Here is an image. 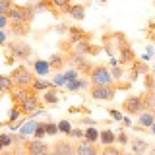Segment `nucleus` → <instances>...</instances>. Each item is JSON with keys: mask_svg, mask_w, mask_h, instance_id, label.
<instances>
[{"mask_svg": "<svg viewBox=\"0 0 155 155\" xmlns=\"http://www.w3.org/2000/svg\"><path fill=\"white\" fill-rule=\"evenodd\" d=\"M89 84L91 87H105V85H114V78L110 74V70L103 64L93 66V70L89 72Z\"/></svg>", "mask_w": 155, "mask_h": 155, "instance_id": "f257e3e1", "label": "nucleus"}, {"mask_svg": "<svg viewBox=\"0 0 155 155\" xmlns=\"http://www.w3.org/2000/svg\"><path fill=\"white\" fill-rule=\"evenodd\" d=\"M10 78H12V81H14L16 87H31L33 81L37 80V74L31 72L25 66H16L12 70V74H10Z\"/></svg>", "mask_w": 155, "mask_h": 155, "instance_id": "f03ea898", "label": "nucleus"}, {"mask_svg": "<svg viewBox=\"0 0 155 155\" xmlns=\"http://www.w3.org/2000/svg\"><path fill=\"white\" fill-rule=\"evenodd\" d=\"M122 110L130 116H140L145 110V99L143 95H130L122 101Z\"/></svg>", "mask_w": 155, "mask_h": 155, "instance_id": "7ed1b4c3", "label": "nucleus"}, {"mask_svg": "<svg viewBox=\"0 0 155 155\" xmlns=\"http://www.w3.org/2000/svg\"><path fill=\"white\" fill-rule=\"evenodd\" d=\"M33 18H35V10L31 6H14L8 14L10 21H16V23H31Z\"/></svg>", "mask_w": 155, "mask_h": 155, "instance_id": "20e7f679", "label": "nucleus"}, {"mask_svg": "<svg viewBox=\"0 0 155 155\" xmlns=\"http://www.w3.org/2000/svg\"><path fill=\"white\" fill-rule=\"evenodd\" d=\"M18 109L21 110V114H33L37 110H41V101L37 97V91L29 87V93L23 97V101L18 105Z\"/></svg>", "mask_w": 155, "mask_h": 155, "instance_id": "39448f33", "label": "nucleus"}, {"mask_svg": "<svg viewBox=\"0 0 155 155\" xmlns=\"http://www.w3.org/2000/svg\"><path fill=\"white\" fill-rule=\"evenodd\" d=\"M23 149H25V155H52V147L41 140H25Z\"/></svg>", "mask_w": 155, "mask_h": 155, "instance_id": "423d86ee", "label": "nucleus"}, {"mask_svg": "<svg viewBox=\"0 0 155 155\" xmlns=\"http://www.w3.org/2000/svg\"><path fill=\"white\" fill-rule=\"evenodd\" d=\"M68 64H72L78 72H84V74H87V76H89V72L93 70V64L87 60V56L78 54V52H74V51L68 52Z\"/></svg>", "mask_w": 155, "mask_h": 155, "instance_id": "0eeeda50", "label": "nucleus"}, {"mask_svg": "<svg viewBox=\"0 0 155 155\" xmlns=\"http://www.w3.org/2000/svg\"><path fill=\"white\" fill-rule=\"evenodd\" d=\"M10 54L19 58V60H27L29 56H31V47L27 45V43L23 41H18V39H14L12 43H10Z\"/></svg>", "mask_w": 155, "mask_h": 155, "instance_id": "6e6552de", "label": "nucleus"}, {"mask_svg": "<svg viewBox=\"0 0 155 155\" xmlns=\"http://www.w3.org/2000/svg\"><path fill=\"white\" fill-rule=\"evenodd\" d=\"M116 85H105V87H91L89 95L97 101H113L116 95Z\"/></svg>", "mask_w": 155, "mask_h": 155, "instance_id": "1a4fd4ad", "label": "nucleus"}, {"mask_svg": "<svg viewBox=\"0 0 155 155\" xmlns=\"http://www.w3.org/2000/svg\"><path fill=\"white\" fill-rule=\"evenodd\" d=\"M52 155H76V145H72L68 140H56L52 145Z\"/></svg>", "mask_w": 155, "mask_h": 155, "instance_id": "9d476101", "label": "nucleus"}, {"mask_svg": "<svg viewBox=\"0 0 155 155\" xmlns=\"http://www.w3.org/2000/svg\"><path fill=\"white\" fill-rule=\"evenodd\" d=\"M76 155H101V149L97 147V143H89L84 140L76 145Z\"/></svg>", "mask_w": 155, "mask_h": 155, "instance_id": "9b49d317", "label": "nucleus"}, {"mask_svg": "<svg viewBox=\"0 0 155 155\" xmlns=\"http://www.w3.org/2000/svg\"><path fill=\"white\" fill-rule=\"evenodd\" d=\"M48 64H51V70L60 72L68 64V54H64V52H54V54H51V58H48Z\"/></svg>", "mask_w": 155, "mask_h": 155, "instance_id": "f8f14e48", "label": "nucleus"}, {"mask_svg": "<svg viewBox=\"0 0 155 155\" xmlns=\"http://www.w3.org/2000/svg\"><path fill=\"white\" fill-rule=\"evenodd\" d=\"M118 48H120V64H130V62H136V52L132 51V47H130L128 43H122Z\"/></svg>", "mask_w": 155, "mask_h": 155, "instance_id": "ddd939ff", "label": "nucleus"}, {"mask_svg": "<svg viewBox=\"0 0 155 155\" xmlns=\"http://www.w3.org/2000/svg\"><path fill=\"white\" fill-rule=\"evenodd\" d=\"M68 16H72L74 19H78V21H81V19L85 18V6L84 4H70L66 10Z\"/></svg>", "mask_w": 155, "mask_h": 155, "instance_id": "4468645a", "label": "nucleus"}, {"mask_svg": "<svg viewBox=\"0 0 155 155\" xmlns=\"http://www.w3.org/2000/svg\"><path fill=\"white\" fill-rule=\"evenodd\" d=\"M138 124L143 126V128H151L155 124V116H153L151 110H143V113L138 116Z\"/></svg>", "mask_w": 155, "mask_h": 155, "instance_id": "2eb2a0df", "label": "nucleus"}, {"mask_svg": "<svg viewBox=\"0 0 155 155\" xmlns=\"http://www.w3.org/2000/svg\"><path fill=\"white\" fill-rule=\"evenodd\" d=\"M10 29H12L14 37H25L29 33V25L27 23H16V21H10Z\"/></svg>", "mask_w": 155, "mask_h": 155, "instance_id": "dca6fc26", "label": "nucleus"}, {"mask_svg": "<svg viewBox=\"0 0 155 155\" xmlns=\"http://www.w3.org/2000/svg\"><path fill=\"white\" fill-rule=\"evenodd\" d=\"M99 142L103 145H114L116 134L113 132V130H103V132H99Z\"/></svg>", "mask_w": 155, "mask_h": 155, "instance_id": "f3484780", "label": "nucleus"}, {"mask_svg": "<svg viewBox=\"0 0 155 155\" xmlns=\"http://www.w3.org/2000/svg\"><path fill=\"white\" fill-rule=\"evenodd\" d=\"M14 89H16V85H14L12 78L0 74V91H2V93H12Z\"/></svg>", "mask_w": 155, "mask_h": 155, "instance_id": "a211bd4d", "label": "nucleus"}, {"mask_svg": "<svg viewBox=\"0 0 155 155\" xmlns=\"http://www.w3.org/2000/svg\"><path fill=\"white\" fill-rule=\"evenodd\" d=\"M33 68H35L37 76H45V74H48V70H51V64H48V60H35L33 62Z\"/></svg>", "mask_w": 155, "mask_h": 155, "instance_id": "6ab92c4d", "label": "nucleus"}, {"mask_svg": "<svg viewBox=\"0 0 155 155\" xmlns=\"http://www.w3.org/2000/svg\"><path fill=\"white\" fill-rule=\"evenodd\" d=\"M52 87H54V84H51V81H45V80H41V78H37V80L33 81L31 89H35L37 93H39V91H47V89H52Z\"/></svg>", "mask_w": 155, "mask_h": 155, "instance_id": "aec40b11", "label": "nucleus"}, {"mask_svg": "<svg viewBox=\"0 0 155 155\" xmlns=\"http://www.w3.org/2000/svg\"><path fill=\"white\" fill-rule=\"evenodd\" d=\"M147 151V143L143 142V140H134L132 142V153L134 155H143Z\"/></svg>", "mask_w": 155, "mask_h": 155, "instance_id": "412c9836", "label": "nucleus"}, {"mask_svg": "<svg viewBox=\"0 0 155 155\" xmlns=\"http://www.w3.org/2000/svg\"><path fill=\"white\" fill-rule=\"evenodd\" d=\"M143 99H145V110H155V91H147L143 93Z\"/></svg>", "mask_w": 155, "mask_h": 155, "instance_id": "4be33fe9", "label": "nucleus"}, {"mask_svg": "<svg viewBox=\"0 0 155 155\" xmlns=\"http://www.w3.org/2000/svg\"><path fill=\"white\" fill-rule=\"evenodd\" d=\"M84 138H85V142H89V143H97L99 142V132H97L95 128H87Z\"/></svg>", "mask_w": 155, "mask_h": 155, "instance_id": "5701e85b", "label": "nucleus"}, {"mask_svg": "<svg viewBox=\"0 0 155 155\" xmlns=\"http://www.w3.org/2000/svg\"><path fill=\"white\" fill-rule=\"evenodd\" d=\"M45 136H47V122H37V128H35V132H33V138L41 140V138H45Z\"/></svg>", "mask_w": 155, "mask_h": 155, "instance_id": "b1692460", "label": "nucleus"}, {"mask_svg": "<svg viewBox=\"0 0 155 155\" xmlns=\"http://www.w3.org/2000/svg\"><path fill=\"white\" fill-rule=\"evenodd\" d=\"M101 155H124V153H122V149H118L116 145H103Z\"/></svg>", "mask_w": 155, "mask_h": 155, "instance_id": "393cba45", "label": "nucleus"}, {"mask_svg": "<svg viewBox=\"0 0 155 155\" xmlns=\"http://www.w3.org/2000/svg\"><path fill=\"white\" fill-rule=\"evenodd\" d=\"M143 85H145V91H155V78H153V74H145L143 76Z\"/></svg>", "mask_w": 155, "mask_h": 155, "instance_id": "a878e982", "label": "nucleus"}, {"mask_svg": "<svg viewBox=\"0 0 155 155\" xmlns=\"http://www.w3.org/2000/svg\"><path fill=\"white\" fill-rule=\"evenodd\" d=\"M43 101L48 105H52V103H58V95H56V91L54 89H48L45 95H43Z\"/></svg>", "mask_w": 155, "mask_h": 155, "instance_id": "bb28decb", "label": "nucleus"}, {"mask_svg": "<svg viewBox=\"0 0 155 155\" xmlns=\"http://www.w3.org/2000/svg\"><path fill=\"white\" fill-rule=\"evenodd\" d=\"M12 8H14L12 0H0V16H8Z\"/></svg>", "mask_w": 155, "mask_h": 155, "instance_id": "cd10ccee", "label": "nucleus"}, {"mask_svg": "<svg viewBox=\"0 0 155 155\" xmlns=\"http://www.w3.org/2000/svg\"><path fill=\"white\" fill-rule=\"evenodd\" d=\"M134 72H138V74H149V66L145 64V62H134Z\"/></svg>", "mask_w": 155, "mask_h": 155, "instance_id": "c85d7f7f", "label": "nucleus"}, {"mask_svg": "<svg viewBox=\"0 0 155 155\" xmlns=\"http://www.w3.org/2000/svg\"><path fill=\"white\" fill-rule=\"evenodd\" d=\"M70 2H72V0H52L54 8L62 10V12H66V10H68V6H70Z\"/></svg>", "mask_w": 155, "mask_h": 155, "instance_id": "c756f323", "label": "nucleus"}, {"mask_svg": "<svg viewBox=\"0 0 155 155\" xmlns=\"http://www.w3.org/2000/svg\"><path fill=\"white\" fill-rule=\"evenodd\" d=\"M58 132H64V134L70 136V132H72L70 122H68V120H60V122H58Z\"/></svg>", "mask_w": 155, "mask_h": 155, "instance_id": "7c9ffc66", "label": "nucleus"}, {"mask_svg": "<svg viewBox=\"0 0 155 155\" xmlns=\"http://www.w3.org/2000/svg\"><path fill=\"white\" fill-rule=\"evenodd\" d=\"M0 143H2L4 147L14 145V136H10V134H0Z\"/></svg>", "mask_w": 155, "mask_h": 155, "instance_id": "2f4dec72", "label": "nucleus"}, {"mask_svg": "<svg viewBox=\"0 0 155 155\" xmlns=\"http://www.w3.org/2000/svg\"><path fill=\"white\" fill-rule=\"evenodd\" d=\"M19 114H21V110H19V109H18V107H14V109H12V110H10V116H8V124H12V122H14V120H16V118H18V116H19Z\"/></svg>", "mask_w": 155, "mask_h": 155, "instance_id": "473e14b6", "label": "nucleus"}, {"mask_svg": "<svg viewBox=\"0 0 155 155\" xmlns=\"http://www.w3.org/2000/svg\"><path fill=\"white\" fill-rule=\"evenodd\" d=\"M80 87H84V84H81L80 80H74V81H68V89H70V91H76V89H80Z\"/></svg>", "mask_w": 155, "mask_h": 155, "instance_id": "72a5a7b5", "label": "nucleus"}, {"mask_svg": "<svg viewBox=\"0 0 155 155\" xmlns=\"http://www.w3.org/2000/svg\"><path fill=\"white\" fill-rule=\"evenodd\" d=\"M116 142H118V143H122V145H126V143L130 142V138L126 136V132H120L118 136H116Z\"/></svg>", "mask_w": 155, "mask_h": 155, "instance_id": "f704fd0d", "label": "nucleus"}, {"mask_svg": "<svg viewBox=\"0 0 155 155\" xmlns=\"http://www.w3.org/2000/svg\"><path fill=\"white\" fill-rule=\"evenodd\" d=\"M56 132H58V124L48 122V124H47V134H48V136H54Z\"/></svg>", "mask_w": 155, "mask_h": 155, "instance_id": "c9c22d12", "label": "nucleus"}, {"mask_svg": "<svg viewBox=\"0 0 155 155\" xmlns=\"http://www.w3.org/2000/svg\"><path fill=\"white\" fill-rule=\"evenodd\" d=\"M110 74H113V78H114V80H120V78H122V74H124V72H122V68L114 66L113 70H110Z\"/></svg>", "mask_w": 155, "mask_h": 155, "instance_id": "e433bc0d", "label": "nucleus"}, {"mask_svg": "<svg viewBox=\"0 0 155 155\" xmlns=\"http://www.w3.org/2000/svg\"><path fill=\"white\" fill-rule=\"evenodd\" d=\"M78 74H80V72L78 70H72V72H66V81H74V80H78Z\"/></svg>", "mask_w": 155, "mask_h": 155, "instance_id": "4c0bfd02", "label": "nucleus"}, {"mask_svg": "<svg viewBox=\"0 0 155 155\" xmlns=\"http://www.w3.org/2000/svg\"><path fill=\"white\" fill-rule=\"evenodd\" d=\"M70 136H72V138H84V136H85V132H81L80 128H72Z\"/></svg>", "mask_w": 155, "mask_h": 155, "instance_id": "58836bf2", "label": "nucleus"}, {"mask_svg": "<svg viewBox=\"0 0 155 155\" xmlns=\"http://www.w3.org/2000/svg\"><path fill=\"white\" fill-rule=\"evenodd\" d=\"M64 84H68L66 78L62 76V74H58V76H56V80H54V85H64Z\"/></svg>", "mask_w": 155, "mask_h": 155, "instance_id": "ea45409f", "label": "nucleus"}, {"mask_svg": "<svg viewBox=\"0 0 155 155\" xmlns=\"http://www.w3.org/2000/svg\"><path fill=\"white\" fill-rule=\"evenodd\" d=\"M8 23H10L8 16H0V29H6V27H8Z\"/></svg>", "mask_w": 155, "mask_h": 155, "instance_id": "a19ab883", "label": "nucleus"}, {"mask_svg": "<svg viewBox=\"0 0 155 155\" xmlns=\"http://www.w3.org/2000/svg\"><path fill=\"white\" fill-rule=\"evenodd\" d=\"M109 113H110V116H113V118H114V120H122V114H120V113H118V110H114V109H110V110H109Z\"/></svg>", "mask_w": 155, "mask_h": 155, "instance_id": "79ce46f5", "label": "nucleus"}, {"mask_svg": "<svg viewBox=\"0 0 155 155\" xmlns=\"http://www.w3.org/2000/svg\"><path fill=\"white\" fill-rule=\"evenodd\" d=\"M4 45H6V33L0 29V47H4Z\"/></svg>", "mask_w": 155, "mask_h": 155, "instance_id": "37998d69", "label": "nucleus"}, {"mask_svg": "<svg viewBox=\"0 0 155 155\" xmlns=\"http://www.w3.org/2000/svg\"><path fill=\"white\" fill-rule=\"evenodd\" d=\"M70 29H68L66 25H58V33H68Z\"/></svg>", "mask_w": 155, "mask_h": 155, "instance_id": "c03bdc74", "label": "nucleus"}, {"mask_svg": "<svg viewBox=\"0 0 155 155\" xmlns=\"http://www.w3.org/2000/svg\"><path fill=\"white\" fill-rule=\"evenodd\" d=\"M0 155H16V153H14V151H2Z\"/></svg>", "mask_w": 155, "mask_h": 155, "instance_id": "a18cd8bd", "label": "nucleus"}, {"mask_svg": "<svg viewBox=\"0 0 155 155\" xmlns=\"http://www.w3.org/2000/svg\"><path fill=\"white\" fill-rule=\"evenodd\" d=\"M2 149H4V145H2V143H0V153H2Z\"/></svg>", "mask_w": 155, "mask_h": 155, "instance_id": "49530a36", "label": "nucleus"}, {"mask_svg": "<svg viewBox=\"0 0 155 155\" xmlns=\"http://www.w3.org/2000/svg\"><path fill=\"white\" fill-rule=\"evenodd\" d=\"M153 6H155V0H153Z\"/></svg>", "mask_w": 155, "mask_h": 155, "instance_id": "de8ad7c7", "label": "nucleus"}, {"mask_svg": "<svg viewBox=\"0 0 155 155\" xmlns=\"http://www.w3.org/2000/svg\"><path fill=\"white\" fill-rule=\"evenodd\" d=\"M153 116H155V110H153Z\"/></svg>", "mask_w": 155, "mask_h": 155, "instance_id": "09e8293b", "label": "nucleus"}]
</instances>
